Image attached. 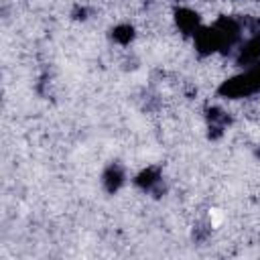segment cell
Wrapping results in <instances>:
<instances>
[{"label":"cell","mask_w":260,"mask_h":260,"mask_svg":"<svg viewBox=\"0 0 260 260\" xmlns=\"http://www.w3.org/2000/svg\"><path fill=\"white\" fill-rule=\"evenodd\" d=\"M242 24L232 16L217 18L211 26L199 28L195 35V49L201 55H211L217 51H230L240 41Z\"/></svg>","instance_id":"obj_1"},{"label":"cell","mask_w":260,"mask_h":260,"mask_svg":"<svg viewBox=\"0 0 260 260\" xmlns=\"http://www.w3.org/2000/svg\"><path fill=\"white\" fill-rule=\"evenodd\" d=\"M175 22L179 30L187 37H195L201 28V16L191 8H177L175 10Z\"/></svg>","instance_id":"obj_3"},{"label":"cell","mask_w":260,"mask_h":260,"mask_svg":"<svg viewBox=\"0 0 260 260\" xmlns=\"http://www.w3.org/2000/svg\"><path fill=\"white\" fill-rule=\"evenodd\" d=\"M112 39L120 45H128L132 39H134V28L130 24H118L114 30H112Z\"/></svg>","instance_id":"obj_7"},{"label":"cell","mask_w":260,"mask_h":260,"mask_svg":"<svg viewBox=\"0 0 260 260\" xmlns=\"http://www.w3.org/2000/svg\"><path fill=\"white\" fill-rule=\"evenodd\" d=\"M134 183H136L142 191H152V189L160 183V173H158V169H154V167L144 169L142 173H138V175H136Z\"/></svg>","instance_id":"obj_6"},{"label":"cell","mask_w":260,"mask_h":260,"mask_svg":"<svg viewBox=\"0 0 260 260\" xmlns=\"http://www.w3.org/2000/svg\"><path fill=\"white\" fill-rule=\"evenodd\" d=\"M124 169L120 167V165H110L108 169H106V173H104V187H106V191H110V193H116L122 185H124Z\"/></svg>","instance_id":"obj_5"},{"label":"cell","mask_w":260,"mask_h":260,"mask_svg":"<svg viewBox=\"0 0 260 260\" xmlns=\"http://www.w3.org/2000/svg\"><path fill=\"white\" fill-rule=\"evenodd\" d=\"M258 61H260V35L248 39V41L240 47L238 57H236V63L242 65V67H244V65L250 67V65H254V63H258Z\"/></svg>","instance_id":"obj_4"},{"label":"cell","mask_w":260,"mask_h":260,"mask_svg":"<svg viewBox=\"0 0 260 260\" xmlns=\"http://www.w3.org/2000/svg\"><path fill=\"white\" fill-rule=\"evenodd\" d=\"M256 91H260V61L250 65L244 73L230 77L219 85V95L230 98V100L248 98Z\"/></svg>","instance_id":"obj_2"}]
</instances>
